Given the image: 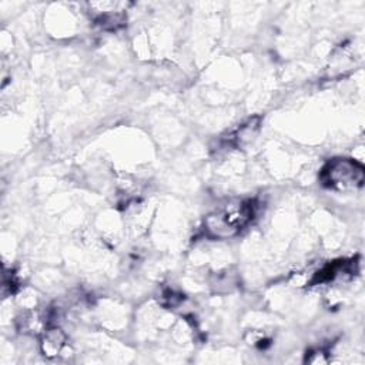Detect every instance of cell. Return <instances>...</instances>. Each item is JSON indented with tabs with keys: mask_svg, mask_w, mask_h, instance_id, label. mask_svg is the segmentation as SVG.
Returning <instances> with one entry per match:
<instances>
[{
	"mask_svg": "<svg viewBox=\"0 0 365 365\" xmlns=\"http://www.w3.org/2000/svg\"><path fill=\"white\" fill-rule=\"evenodd\" d=\"M68 347V337L66 334L57 328V327H50L46 330L43 338H42V352L49 357H58L60 354H63V349Z\"/></svg>",
	"mask_w": 365,
	"mask_h": 365,
	"instance_id": "3",
	"label": "cell"
},
{
	"mask_svg": "<svg viewBox=\"0 0 365 365\" xmlns=\"http://www.w3.org/2000/svg\"><path fill=\"white\" fill-rule=\"evenodd\" d=\"M320 180L328 189L345 192L361 189L365 180L362 164L351 159H333L321 170Z\"/></svg>",
	"mask_w": 365,
	"mask_h": 365,
	"instance_id": "2",
	"label": "cell"
},
{
	"mask_svg": "<svg viewBox=\"0 0 365 365\" xmlns=\"http://www.w3.org/2000/svg\"><path fill=\"white\" fill-rule=\"evenodd\" d=\"M260 126H261V118L259 116L250 118L247 123L240 126V129L237 130L231 143L234 146H245V144L252 143L256 139V136L259 135Z\"/></svg>",
	"mask_w": 365,
	"mask_h": 365,
	"instance_id": "4",
	"label": "cell"
},
{
	"mask_svg": "<svg viewBox=\"0 0 365 365\" xmlns=\"http://www.w3.org/2000/svg\"><path fill=\"white\" fill-rule=\"evenodd\" d=\"M307 361L311 364H326V362H328V358L323 349H317V351L311 352L310 357H307Z\"/></svg>",
	"mask_w": 365,
	"mask_h": 365,
	"instance_id": "5",
	"label": "cell"
},
{
	"mask_svg": "<svg viewBox=\"0 0 365 365\" xmlns=\"http://www.w3.org/2000/svg\"><path fill=\"white\" fill-rule=\"evenodd\" d=\"M254 216V206L250 202L235 200L218 207L204 218V230L214 240L235 237Z\"/></svg>",
	"mask_w": 365,
	"mask_h": 365,
	"instance_id": "1",
	"label": "cell"
}]
</instances>
